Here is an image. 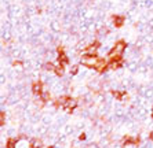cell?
<instances>
[{
    "label": "cell",
    "instance_id": "19",
    "mask_svg": "<svg viewBox=\"0 0 153 148\" xmlns=\"http://www.w3.org/2000/svg\"><path fill=\"white\" fill-rule=\"evenodd\" d=\"M79 138H80V140H84V138H85V134H84V133H82V134H80V137H79Z\"/></svg>",
    "mask_w": 153,
    "mask_h": 148
},
{
    "label": "cell",
    "instance_id": "1",
    "mask_svg": "<svg viewBox=\"0 0 153 148\" xmlns=\"http://www.w3.org/2000/svg\"><path fill=\"white\" fill-rule=\"evenodd\" d=\"M126 42L124 41H117L113 45V48L109 51V59L114 60V59H121V55L126 51Z\"/></svg>",
    "mask_w": 153,
    "mask_h": 148
},
{
    "label": "cell",
    "instance_id": "3",
    "mask_svg": "<svg viewBox=\"0 0 153 148\" xmlns=\"http://www.w3.org/2000/svg\"><path fill=\"white\" fill-rule=\"evenodd\" d=\"M76 106H77V102H76L75 99L68 97V99H66V102H65V104L62 107L65 108V111H66V113H72V111L76 108Z\"/></svg>",
    "mask_w": 153,
    "mask_h": 148
},
{
    "label": "cell",
    "instance_id": "10",
    "mask_svg": "<svg viewBox=\"0 0 153 148\" xmlns=\"http://www.w3.org/2000/svg\"><path fill=\"white\" fill-rule=\"evenodd\" d=\"M17 144H18V140H15V138H8L6 147L7 148H15L17 147Z\"/></svg>",
    "mask_w": 153,
    "mask_h": 148
},
{
    "label": "cell",
    "instance_id": "7",
    "mask_svg": "<svg viewBox=\"0 0 153 148\" xmlns=\"http://www.w3.org/2000/svg\"><path fill=\"white\" fill-rule=\"evenodd\" d=\"M58 62L62 63V64L68 63V56L64 53V49L62 48H58Z\"/></svg>",
    "mask_w": 153,
    "mask_h": 148
},
{
    "label": "cell",
    "instance_id": "11",
    "mask_svg": "<svg viewBox=\"0 0 153 148\" xmlns=\"http://www.w3.org/2000/svg\"><path fill=\"white\" fill-rule=\"evenodd\" d=\"M55 74H57V75H62V74H64V64L62 63H58L57 66H55Z\"/></svg>",
    "mask_w": 153,
    "mask_h": 148
},
{
    "label": "cell",
    "instance_id": "6",
    "mask_svg": "<svg viewBox=\"0 0 153 148\" xmlns=\"http://www.w3.org/2000/svg\"><path fill=\"white\" fill-rule=\"evenodd\" d=\"M32 92L35 95H42L43 93V82L42 81H35L32 84Z\"/></svg>",
    "mask_w": 153,
    "mask_h": 148
},
{
    "label": "cell",
    "instance_id": "14",
    "mask_svg": "<svg viewBox=\"0 0 153 148\" xmlns=\"http://www.w3.org/2000/svg\"><path fill=\"white\" fill-rule=\"evenodd\" d=\"M40 99H42L43 103H46L50 100V92H43L42 95H40Z\"/></svg>",
    "mask_w": 153,
    "mask_h": 148
},
{
    "label": "cell",
    "instance_id": "8",
    "mask_svg": "<svg viewBox=\"0 0 153 148\" xmlns=\"http://www.w3.org/2000/svg\"><path fill=\"white\" fill-rule=\"evenodd\" d=\"M121 64H123V60L121 59H114V60H111L109 67H111L112 70H117L119 67H121Z\"/></svg>",
    "mask_w": 153,
    "mask_h": 148
},
{
    "label": "cell",
    "instance_id": "18",
    "mask_svg": "<svg viewBox=\"0 0 153 148\" xmlns=\"http://www.w3.org/2000/svg\"><path fill=\"white\" fill-rule=\"evenodd\" d=\"M77 73H79V66H73L72 67V70H71V74L75 75V74H77Z\"/></svg>",
    "mask_w": 153,
    "mask_h": 148
},
{
    "label": "cell",
    "instance_id": "5",
    "mask_svg": "<svg viewBox=\"0 0 153 148\" xmlns=\"http://www.w3.org/2000/svg\"><path fill=\"white\" fill-rule=\"evenodd\" d=\"M98 48H100V42L98 41L93 42V44H90V45L85 47L84 55H95V52H97V49Z\"/></svg>",
    "mask_w": 153,
    "mask_h": 148
},
{
    "label": "cell",
    "instance_id": "21",
    "mask_svg": "<svg viewBox=\"0 0 153 148\" xmlns=\"http://www.w3.org/2000/svg\"><path fill=\"white\" fill-rule=\"evenodd\" d=\"M152 118H153V107H152Z\"/></svg>",
    "mask_w": 153,
    "mask_h": 148
},
{
    "label": "cell",
    "instance_id": "12",
    "mask_svg": "<svg viewBox=\"0 0 153 148\" xmlns=\"http://www.w3.org/2000/svg\"><path fill=\"white\" fill-rule=\"evenodd\" d=\"M124 22V17H113V23L116 26H121Z\"/></svg>",
    "mask_w": 153,
    "mask_h": 148
},
{
    "label": "cell",
    "instance_id": "17",
    "mask_svg": "<svg viewBox=\"0 0 153 148\" xmlns=\"http://www.w3.org/2000/svg\"><path fill=\"white\" fill-rule=\"evenodd\" d=\"M4 118H6V114L1 113L0 114V125H1V126H4Z\"/></svg>",
    "mask_w": 153,
    "mask_h": 148
},
{
    "label": "cell",
    "instance_id": "9",
    "mask_svg": "<svg viewBox=\"0 0 153 148\" xmlns=\"http://www.w3.org/2000/svg\"><path fill=\"white\" fill-rule=\"evenodd\" d=\"M106 66H108L106 60H105V59H100V62H98V66L95 67V70H97V71H100V73H102V71H105Z\"/></svg>",
    "mask_w": 153,
    "mask_h": 148
},
{
    "label": "cell",
    "instance_id": "16",
    "mask_svg": "<svg viewBox=\"0 0 153 148\" xmlns=\"http://www.w3.org/2000/svg\"><path fill=\"white\" fill-rule=\"evenodd\" d=\"M44 69H46V70H48V71H55V66H54L53 63H46Z\"/></svg>",
    "mask_w": 153,
    "mask_h": 148
},
{
    "label": "cell",
    "instance_id": "13",
    "mask_svg": "<svg viewBox=\"0 0 153 148\" xmlns=\"http://www.w3.org/2000/svg\"><path fill=\"white\" fill-rule=\"evenodd\" d=\"M29 148H42V143L39 140H32L30 141V144H29Z\"/></svg>",
    "mask_w": 153,
    "mask_h": 148
},
{
    "label": "cell",
    "instance_id": "20",
    "mask_svg": "<svg viewBox=\"0 0 153 148\" xmlns=\"http://www.w3.org/2000/svg\"><path fill=\"white\" fill-rule=\"evenodd\" d=\"M149 138H150V140H152V141H153V132H152V133H150V136H149Z\"/></svg>",
    "mask_w": 153,
    "mask_h": 148
},
{
    "label": "cell",
    "instance_id": "2",
    "mask_svg": "<svg viewBox=\"0 0 153 148\" xmlns=\"http://www.w3.org/2000/svg\"><path fill=\"white\" fill-rule=\"evenodd\" d=\"M98 62H100V58H97L95 55H84L80 60L82 64H84L87 67H93V69H95L98 66Z\"/></svg>",
    "mask_w": 153,
    "mask_h": 148
},
{
    "label": "cell",
    "instance_id": "4",
    "mask_svg": "<svg viewBox=\"0 0 153 148\" xmlns=\"http://www.w3.org/2000/svg\"><path fill=\"white\" fill-rule=\"evenodd\" d=\"M139 144V138L138 137H131V136H126L121 141V147L126 145H138Z\"/></svg>",
    "mask_w": 153,
    "mask_h": 148
},
{
    "label": "cell",
    "instance_id": "15",
    "mask_svg": "<svg viewBox=\"0 0 153 148\" xmlns=\"http://www.w3.org/2000/svg\"><path fill=\"white\" fill-rule=\"evenodd\" d=\"M112 93H113V96L114 97H117L119 100H121V99L124 97V95H126V92H116V91H113Z\"/></svg>",
    "mask_w": 153,
    "mask_h": 148
}]
</instances>
